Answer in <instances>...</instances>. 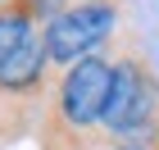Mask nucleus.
I'll list each match as a JSON object with an SVG mask.
<instances>
[{
  "label": "nucleus",
  "mask_w": 159,
  "mask_h": 150,
  "mask_svg": "<svg viewBox=\"0 0 159 150\" xmlns=\"http://www.w3.org/2000/svg\"><path fill=\"white\" fill-rule=\"evenodd\" d=\"M37 27H41V23H32V14H23L14 0H5V5H0V68H5V64L23 50V41L32 37Z\"/></svg>",
  "instance_id": "obj_4"
},
{
  "label": "nucleus",
  "mask_w": 159,
  "mask_h": 150,
  "mask_svg": "<svg viewBox=\"0 0 159 150\" xmlns=\"http://www.w3.org/2000/svg\"><path fill=\"white\" fill-rule=\"evenodd\" d=\"M118 27V0H77L59 18L46 23V46H50V64L68 68V64L96 55Z\"/></svg>",
  "instance_id": "obj_2"
},
{
  "label": "nucleus",
  "mask_w": 159,
  "mask_h": 150,
  "mask_svg": "<svg viewBox=\"0 0 159 150\" xmlns=\"http://www.w3.org/2000/svg\"><path fill=\"white\" fill-rule=\"evenodd\" d=\"M105 132L109 141H159V77L141 46L114 55V91L105 105Z\"/></svg>",
  "instance_id": "obj_1"
},
{
  "label": "nucleus",
  "mask_w": 159,
  "mask_h": 150,
  "mask_svg": "<svg viewBox=\"0 0 159 150\" xmlns=\"http://www.w3.org/2000/svg\"><path fill=\"white\" fill-rule=\"evenodd\" d=\"M50 46H46V27H37L32 37L23 41V50L14 55L5 68H0V91L14 100H23V105H37V100L50 96Z\"/></svg>",
  "instance_id": "obj_3"
},
{
  "label": "nucleus",
  "mask_w": 159,
  "mask_h": 150,
  "mask_svg": "<svg viewBox=\"0 0 159 150\" xmlns=\"http://www.w3.org/2000/svg\"><path fill=\"white\" fill-rule=\"evenodd\" d=\"M14 5H18L23 14H32V23L46 27L50 18H59V14L68 9V5H77V0H14Z\"/></svg>",
  "instance_id": "obj_5"
},
{
  "label": "nucleus",
  "mask_w": 159,
  "mask_h": 150,
  "mask_svg": "<svg viewBox=\"0 0 159 150\" xmlns=\"http://www.w3.org/2000/svg\"><path fill=\"white\" fill-rule=\"evenodd\" d=\"M109 150H159V141H114Z\"/></svg>",
  "instance_id": "obj_6"
}]
</instances>
